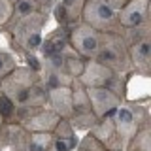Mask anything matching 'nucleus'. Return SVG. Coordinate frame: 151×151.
Returning <instances> with one entry per match:
<instances>
[{"label": "nucleus", "instance_id": "nucleus-7", "mask_svg": "<svg viewBox=\"0 0 151 151\" xmlns=\"http://www.w3.org/2000/svg\"><path fill=\"white\" fill-rule=\"evenodd\" d=\"M87 96H89L91 111L94 113L96 119H104V117H108V115H113V111H115L117 106L121 104V96L115 91L108 89V87H89Z\"/></svg>", "mask_w": 151, "mask_h": 151}, {"label": "nucleus", "instance_id": "nucleus-15", "mask_svg": "<svg viewBox=\"0 0 151 151\" xmlns=\"http://www.w3.org/2000/svg\"><path fill=\"white\" fill-rule=\"evenodd\" d=\"M51 138L53 134L51 132H30L27 142V149L28 151H47L51 144Z\"/></svg>", "mask_w": 151, "mask_h": 151}, {"label": "nucleus", "instance_id": "nucleus-10", "mask_svg": "<svg viewBox=\"0 0 151 151\" xmlns=\"http://www.w3.org/2000/svg\"><path fill=\"white\" fill-rule=\"evenodd\" d=\"M149 0H130L123 9L117 12V21L121 28H138L147 23Z\"/></svg>", "mask_w": 151, "mask_h": 151}, {"label": "nucleus", "instance_id": "nucleus-18", "mask_svg": "<svg viewBox=\"0 0 151 151\" xmlns=\"http://www.w3.org/2000/svg\"><path fill=\"white\" fill-rule=\"evenodd\" d=\"M13 2L12 0H0V27H6L12 19Z\"/></svg>", "mask_w": 151, "mask_h": 151}, {"label": "nucleus", "instance_id": "nucleus-23", "mask_svg": "<svg viewBox=\"0 0 151 151\" xmlns=\"http://www.w3.org/2000/svg\"><path fill=\"white\" fill-rule=\"evenodd\" d=\"M0 151H2V149H0Z\"/></svg>", "mask_w": 151, "mask_h": 151}, {"label": "nucleus", "instance_id": "nucleus-8", "mask_svg": "<svg viewBox=\"0 0 151 151\" xmlns=\"http://www.w3.org/2000/svg\"><path fill=\"white\" fill-rule=\"evenodd\" d=\"M78 81L83 87H108L111 89L117 83V74L111 72L110 68H106L104 64L96 63L94 59H89L83 66V72L78 78Z\"/></svg>", "mask_w": 151, "mask_h": 151}, {"label": "nucleus", "instance_id": "nucleus-6", "mask_svg": "<svg viewBox=\"0 0 151 151\" xmlns=\"http://www.w3.org/2000/svg\"><path fill=\"white\" fill-rule=\"evenodd\" d=\"M138 110L140 108L134 104H119L117 110L113 111V130L123 138L125 144L136 136V132L140 130V115H138Z\"/></svg>", "mask_w": 151, "mask_h": 151}, {"label": "nucleus", "instance_id": "nucleus-1", "mask_svg": "<svg viewBox=\"0 0 151 151\" xmlns=\"http://www.w3.org/2000/svg\"><path fill=\"white\" fill-rule=\"evenodd\" d=\"M94 60L104 64L115 74L129 70L130 59L125 38L119 32H100V45H98V51L94 55Z\"/></svg>", "mask_w": 151, "mask_h": 151}, {"label": "nucleus", "instance_id": "nucleus-11", "mask_svg": "<svg viewBox=\"0 0 151 151\" xmlns=\"http://www.w3.org/2000/svg\"><path fill=\"white\" fill-rule=\"evenodd\" d=\"M47 104L60 119H70L74 115L72 85H59V87L47 89Z\"/></svg>", "mask_w": 151, "mask_h": 151}, {"label": "nucleus", "instance_id": "nucleus-20", "mask_svg": "<svg viewBox=\"0 0 151 151\" xmlns=\"http://www.w3.org/2000/svg\"><path fill=\"white\" fill-rule=\"evenodd\" d=\"M2 121H4V119H2V117H0V127H2Z\"/></svg>", "mask_w": 151, "mask_h": 151}, {"label": "nucleus", "instance_id": "nucleus-17", "mask_svg": "<svg viewBox=\"0 0 151 151\" xmlns=\"http://www.w3.org/2000/svg\"><path fill=\"white\" fill-rule=\"evenodd\" d=\"M13 68H15V57L9 53V51L0 49V79L4 76H8Z\"/></svg>", "mask_w": 151, "mask_h": 151}, {"label": "nucleus", "instance_id": "nucleus-22", "mask_svg": "<svg viewBox=\"0 0 151 151\" xmlns=\"http://www.w3.org/2000/svg\"><path fill=\"white\" fill-rule=\"evenodd\" d=\"M12 2H15V0H12Z\"/></svg>", "mask_w": 151, "mask_h": 151}, {"label": "nucleus", "instance_id": "nucleus-5", "mask_svg": "<svg viewBox=\"0 0 151 151\" xmlns=\"http://www.w3.org/2000/svg\"><path fill=\"white\" fill-rule=\"evenodd\" d=\"M68 44L72 45V49L79 57L94 59V55L98 51V45H100V32H96L94 28H91L89 25L79 21L68 32Z\"/></svg>", "mask_w": 151, "mask_h": 151}, {"label": "nucleus", "instance_id": "nucleus-2", "mask_svg": "<svg viewBox=\"0 0 151 151\" xmlns=\"http://www.w3.org/2000/svg\"><path fill=\"white\" fill-rule=\"evenodd\" d=\"M40 81L38 79V72H34L28 66H15L8 76L0 79V93L8 96L13 102V106H21L28 96L30 89Z\"/></svg>", "mask_w": 151, "mask_h": 151}, {"label": "nucleus", "instance_id": "nucleus-3", "mask_svg": "<svg viewBox=\"0 0 151 151\" xmlns=\"http://www.w3.org/2000/svg\"><path fill=\"white\" fill-rule=\"evenodd\" d=\"M79 21L94 28L96 32L121 30L119 21H117V12L108 4V0H85Z\"/></svg>", "mask_w": 151, "mask_h": 151}, {"label": "nucleus", "instance_id": "nucleus-16", "mask_svg": "<svg viewBox=\"0 0 151 151\" xmlns=\"http://www.w3.org/2000/svg\"><path fill=\"white\" fill-rule=\"evenodd\" d=\"M74 145H76V138H63V136L53 134L47 151H70Z\"/></svg>", "mask_w": 151, "mask_h": 151}, {"label": "nucleus", "instance_id": "nucleus-12", "mask_svg": "<svg viewBox=\"0 0 151 151\" xmlns=\"http://www.w3.org/2000/svg\"><path fill=\"white\" fill-rule=\"evenodd\" d=\"M60 117L53 110H38L25 119V129L30 132H53Z\"/></svg>", "mask_w": 151, "mask_h": 151}, {"label": "nucleus", "instance_id": "nucleus-9", "mask_svg": "<svg viewBox=\"0 0 151 151\" xmlns=\"http://www.w3.org/2000/svg\"><path fill=\"white\" fill-rule=\"evenodd\" d=\"M129 59L130 66L136 70L140 76L149 74V64H151V40L147 36V30H144L136 38L129 47Z\"/></svg>", "mask_w": 151, "mask_h": 151}, {"label": "nucleus", "instance_id": "nucleus-21", "mask_svg": "<svg viewBox=\"0 0 151 151\" xmlns=\"http://www.w3.org/2000/svg\"><path fill=\"white\" fill-rule=\"evenodd\" d=\"M81 151H87V149H81Z\"/></svg>", "mask_w": 151, "mask_h": 151}, {"label": "nucleus", "instance_id": "nucleus-14", "mask_svg": "<svg viewBox=\"0 0 151 151\" xmlns=\"http://www.w3.org/2000/svg\"><path fill=\"white\" fill-rule=\"evenodd\" d=\"M66 45H68V34L64 32V28H59L55 30L53 34H49L45 40H42V53H44V59L49 55H55V53H64Z\"/></svg>", "mask_w": 151, "mask_h": 151}, {"label": "nucleus", "instance_id": "nucleus-13", "mask_svg": "<svg viewBox=\"0 0 151 151\" xmlns=\"http://www.w3.org/2000/svg\"><path fill=\"white\" fill-rule=\"evenodd\" d=\"M85 0H57L55 4V17L59 25H76L79 23V15H81Z\"/></svg>", "mask_w": 151, "mask_h": 151}, {"label": "nucleus", "instance_id": "nucleus-19", "mask_svg": "<svg viewBox=\"0 0 151 151\" xmlns=\"http://www.w3.org/2000/svg\"><path fill=\"white\" fill-rule=\"evenodd\" d=\"M130 0H108V4H110V6L115 9V12H119V9H123L127 6V4H129Z\"/></svg>", "mask_w": 151, "mask_h": 151}, {"label": "nucleus", "instance_id": "nucleus-4", "mask_svg": "<svg viewBox=\"0 0 151 151\" xmlns=\"http://www.w3.org/2000/svg\"><path fill=\"white\" fill-rule=\"evenodd\" d=\"M45 23H47V13L36 12L30 17L15 23L9 28L13 32V40L17 42V45H21L27 53H34L42 45V40H44L42 38V30H44Z\"/></svg>", "mask_w": 151, "mask_h": 151}]
</instances>
